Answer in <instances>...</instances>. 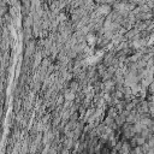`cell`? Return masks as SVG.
I'll list each match as a JSON object with an SVG mask.
<instances>
[{"instance_id":"obj_1","label":"cell","mask_w":154,"mask_h":154,"mask_svg":"<svg viewBox=\"0 0 154 154\" xmlns=\"http://www.w3.org/2000/svg\"><path fill=\"white\" fill-rule=\"evenodd\" d=\"M152 15H153V16H154V7H153V13H152Z\"/></svg>"},{"instance_id":"obj_2","label":"cell","mask_w":154,"mask_h":154,"mask_svg":"<svg viewBox=\"0 0 154 154\" xmlns=\"http://www.w3.org/2000/svg\"><path fill=\"white\" fill-rule=\"evenodd\" d=\"M153 25H154V21H153Z\"/></svg>"}]
</instances>
